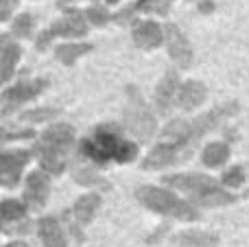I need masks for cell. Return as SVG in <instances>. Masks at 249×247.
Masks as SVG:
<instances>
[{
	"label": "cell",
	"mask_w": 249,
	"mask_h": 247,
	"mask_svg": "<svg viewBox=\"0 0 249 247\" xmlns=\"http://www.w3.org/2000/svg\"><path fill=\"white\" fill-rule=\"evenodd\" d=\"M238 112V103L230 101L219 107L210 109V112L201 114L195 121H173L164 127L162 131V142L158 147L151 149V153L142 160V169L144 171H158L164 166L181 164V162L190 160L193 151L197 149L199 140L208 134V131L216 129L225 118L234 116Z\"/></svg>",
	"instance_id": "1"
},
{
	"label": "cell",
	"mask_w": 249,
	"mask_h": 247,
	"mask_svg": "<svg viewBox=\"0 0 249 247\" xmlns=\"http://www.w3.org/2000/svg\"><path fill=\"white\" fill-rule=\"evenodd\" d=\"M81 153L94 164H107L109 160L127 164V162L136 160L138 147L123 138L116 125L107 123V125H101L90 138L81 140Z\"/></svg>",
	"instance_id": "2"
},
{
	"label": "cell",
	"mask_w": 249,
	"mask_h": 247,
	"mask_svg": "<svg viewBox=\"0 0 249 247\" xmlns=\"http://www.w3.org/2000/svg\"><path fill=\"white\" fill-rule=\"evenodd\" d=\"M74 129L66 123L51 125L42 134V138L35 142L33 153L37 156L39 166L51 175H61L66 169V158L72 151Z\"/></svg>",
	"instance_id": "3"
},
{
	"label": "cell",
	"mask_w": 249,
	"mask_h": 247,
	"mask_svg": "<svg viewBox=\"0 0 249 247\" xmlns=\"http://www.w3.org/2000/svg\"><path fill=\"white\" fill-rule=\"evenodd\" d=\"M164 182L168 186L177 188V191L186 193L193 204L201 206V208H216V206H228L236 201V195L228 193L221 184L214 179L206 177L199 173H186V175H166Z\"/></svg>",
	"instance_id": "4"
},
{
	"label": "cell",
	"mask_w": 249,
	"mask_h": 247,
	"mask_svg": "<svg viewBox=\"0 0 249 247\" xmlns=\"http://www.w3.org/2000/svg\"><path fill=\"white\" fill-rule=\"evenodd\" d=\"M136 199L140 201L144 208L153 210L164 217H173L179 221H197L199 212L193 208V204L179 199L177 195H173L171 191H164L158 186H140L136 191Z\"/></svg>",
	"instance_id": "5"
},
{
	"label": "cell",
	"mask_w": 249,
	"mask_h": 247,
	"mask_svg": "<svg viewBox=\"0 0 249 247\" xmlns=\"http://www.w3.org/2000/svg\"><path fill=\"white\" fill-rule=\"evenodd\" d=\"M124 125L140 142L153 138L155 134V116L149 109L146 101L142 99L136 86L127 88V105H124Z\"/></svg>",
	"instance_id": "6"
},
{
	"label": "cell",
	"mask_w": 249,
	"mask_h": 247,
	"mask_svg": "<svg viewBox=\"0 0 249 247\" xmlns=\"http://www.w3.org/2000/svg\"><path fill=\"white\" fill-rule=\"evenodd\" d=\"M99 206H101V197L90 193V195H83L81 199H77V204L64 212V223L70 234L74 236V241H83L81 230H83V226H88L94 219Z\"/></svg>",
	"instance_id": "7"
},
{
	"label": "cell",
	"mask_w": 249,
	"mask_h": 247,
	"mask_svg": "<svg viewBox=\"0 0 249 247\" xmlns=\"http://www.w3.org/2000/svg\"><path fill=\"white\" fill-rule=\"evenodd\" d=\"M46 88V79H35V81H20L13 88H7L2 92V116H9L16 107L29 103L31 99L39 94Z\"/></svg>",
	"instance_id": "8"
},
{
	"label": "cell",
	"mask_w": 249,
	"mask_h": 247,
	"mask_svg": "<svg viewBox=\"0 0 249 247\" xmlns=\"http://www.w3.org/2000/svg\"><path fill=\"white\" fill-rule=\"evenodd\" d=\"M83 18H86V16H81L79 11H70L66 18L57 20L51 29L44 31V33L39 35L37 48H39V51H42V48H46V44L51 42L55 35H64V37H81V35H86L88 33V24H86V20H83Z\"/></svg>",
	"instance_id": "9"
},
{
	"label": "cell",
	"mask_w": 249,
	"mask_h": 247,
	"mask_svg": "<svg viewBox=\"0 0 249 247\" xmlns=\"http://www.w3.org/2000/svg\"><path fill=\"white\" fill-rule=\"evenodd\" d=\"M31 153L24 149H16V151H4L0 156V182L4 188H13L20 179L24 166L29 164Z\"/></svg>",
	"instance_id": "10"
},
{
	"label": "cell",
	"mask_w": 249,
	"mask_h": 247,
	"mask_svg": "<svg viewBox=\"0 0 249 247\" xmlns=\"http://www.w3.org/2000/svg\"><path fill=\"white\" fill-rule=\"evenodd\" d=\"M164 37H166V46H168V55L175 61L179 68H188L193 64V48H190L186 35L181 33L179 26L175 24H166L164 26Z\"/></svg>",
	"instance_id": "11"
},
{
	"label": "cell",
	"mask_w": 249,
	"mask_h": 247,
	"mask_svg": "<svg viewBox=\"0 0 249 247\" xmlns=\"http://www.w3.org/2000/svg\"><path fill=\"white\" fill-rule=\"evenodd\" d=\"M131 35H133V44L142 51H151V48H158L160 44L164 42V29L158 26L155 22H149V20H136L133 22V29H131Z\"/></svg>",
	"instance_id": "12"
},
{
	"label": "cell",
	"mask_w": 249,
	"mask_h": 247,
	"mask_svg": "<svg viewBox=\"0 0 249 247\" xmlns=\"http://www.w3.org/2000/svg\"><path fill=\"white\" fill-rule=\"evenodd\" d=\"M177 92H179V77H177L175 70H168L155 88V107H158L160 114L171 112L173 103L177 99Z\"/></svg>",
	"instance_id": "13"
},
{
	"label": "cell",
	"mask_w": 249,
	"mask_h": 247,
	"mask_svg": "<svg viewBox=\"0 0 249 247\" xmlns=\"http://www.w3.org/2000/svg\"><path fill=\"white\" fill-rule=\"evenodd\" d=\"M48 193H51V182L44 173H31L29 179H26V188H24V201L29 208L39 210L44 208L48 199Z\"/></svg>",
	"instance_id": "14"
},
{
	"label": "cell",
	"mask_w": 249,
	"mask_h": 247,
	"mask_svg": "<svg viewBox=\"0 0 249 247\" xmlns=\"http://www.w3.org/2000/svg\"><path fill=\"white\" fill-rule=\"evenodd\" d=\"M37 236L44 247H68V236H66L64 226L55 217H42L37 221Z\"/></svg>",
	"instance_id": "15"
},
{
	"label": "cell",
	"mask_w": 249,
	"mask_h": 247,
	"mask_svg": "<svg viewBox=\"0 0 249 247\" xmlns=\"http://www.w3.org/2000/svg\"><path fill=\"white\" fill-rule=\"evenodd\" d=\"M206 99H208V90H206L203 83L186 81V83H181L179 86V92H177L175 103H177V107L179 109H186V112H188V109L199 107Z\"/></svg>",
	"instance_id": "16"
},
{
	"label": "cell",
	"mask_w": 249,
	"mask_h": 247,
	"mask_svg": "<svg viewBox=\"0 0 249 247\" xmlns=\"http://www.w3.org/2000/svg\"><path fill=\"white\" fill-rule=\"evenodd\" d=\"M20 55H22L20 46H18L16 42H11L9 35H2V37H0V72H2L0 79H2L4 83L11 79L13 68H16Z\"/></svg>",
	"instance_id": "17"
},
{
	"label": "cell",
	"mask_w": 249,
	"mask_h": 247,
	"mask_svg": "<svg viewBox=\"0 0 249 247\" xmlns=\"http://www.w3.org/2000/svg\"><path fill=\"white\" fill-rule=\"evenodd\" d=\"M173 243L181 247H216L219 245V236L203 230H186L181 234L173 236Z\"/></svg>",
	"instance_id": "18"
},
{
	"label": "cell",
	"mask_w": 249,
	"mask_h": 247,
	"mask_svg": "<svg viewBox=\"0 0 249 247\" xmlns=\"http://www.w3.org/2000/svg\"><path fill=\"white\" fill-rule=\"evenodd\" d=\"M92 44H83V42H68V44H59L55 48V57L66 66H72L74 61L81 55H88L92 51Z\"/></svg>",
	"instance_id": "19"
},
{
	"label": "cell",
	"mask_w": 249,
	"mask_h": 247,
	"mask_svg": "<svg viewBox=\"0 0 249 247\" xmlns=\"http://www.w3.org/2000/svg\"><path fill=\"white\" fill-rule=\"evenodd\" d=\"M230 158V147L225 142H210L203 149V164L210 169H219L221 164H225Z\"/></svg>",
	"instance_id": "20"
},
{
	"label": "cell",
	"mask_w": 249,
	"mask_h": 247,
	"mask_svg": "<svg viewBox=\"0 0 249 247\" xmlns=\"http://www.w3.org/2000/svg\"><path fill=\"white\" fill-rule=\"evenodd\" d=\"M0 219H2V228L11 226V223H18V221H24L26 219L24 204H20V201H16V199L2 201V206H0Z\"/></svg>",
	"instance_id": "21"
},
{
	"label": "cell",
	"mask_w": 249,
	"mask_h": 247,
	"mask_svg": "<svg viewBox=\"0 0 249 247\" xmlns=\"http://www.w3.org/2000/svg\"><path fill=\"white\" fill-rule=\"evenodd\" d=\"M173 0H138L133 11H142V13H158V16H166L168 7Z\"/></svg>",
	"instance_id": "22"
},
{
	"label": "cell",
	"mask_w": 249,
	"mask_h": 247,
	"mask_svg": "<svg viewBox=\"0 0 249 247\" xmlns=\"http://www.w3.org/2000/svg\"><path fill=\"white\" fill-rule=\"evenodd\" d=\"M57 109H48V107H39V109H31V112H24L20 116V123H44V121H51L53 116H57Z\"/></svg>",
	"instance_id": "23"
},
{
	"label": "cell",
	"mask_w": 249,
	"mask_h": 247,
	"mask_svg": "<svg viewBox=\"0 0 249 247\" xmlns=\"http://www.w3.org/2000/svg\"><path fill=\"white\" fill-rule=\"evenodd\" d=\"M33 24L35 20L29 16V13H22L20 18H16V22H13V35L16 37H29L31 31H33Z\"/></svg>",
	"instance_id": "24"
},
{
	"label": "cell",
	"mask_w": 249,
	"mask_h": 247,
	"mask_svg": "<svg viewBox=\"0 0 249 247\" xmlns=\"http://www.w3.org/2000/svg\"><path fill=\"white\" fill-rule=\"evenodd\" d=\"M74 177H77V182L83 184V186H105L107 188V182H105V179H101L99 175L88 171V169H77L74 171Z\"/></svg>",
	"instance_id": "25"
},
{
	"label": "cell",
	"mask_w": 249,
	"mask_h": 247,
	"mask_svg": "<svg viewBox=\"0 0 249 247\" xmlns=\"http://www.w3.org/2000/svg\"><path fill=\"white\" fill-rule=\"evenodd\" d=\"M83 16H86V20H90L92 24H96V26H105L109 20H114L112 13H107L103 7H90Z\"/></svg>",
	"instance_id": "26"
},
{
	"label": "cell",
	"mask_w": 249,
	"mask_h": 247,
	"mask_svg": "<svg viewBox=\"0 0 249 247\" xmlns=\"http://www.w3.org/2000/svg\"><path fill=\"white\" fill-rule=\"evenodd\" d=\"M243 182H245V171H243V166H232V169H228L223 173V184L225 186L238 188V186H243Z\"/></svg>",
	"instance_id": "27"
},
{
	"label": "cell",
	"mask_w": 249,
	"mask_h": 247,
	"mask_svg": "<svg viewBox=\"0 0 249 247\" xmlns=\"http://www.w3.org/2000/svg\"><path fill=\"white\" fill-rule=\"evenodd\" d=\"M16 4H18V0H0V20H9Z\"/></svg>",
	"instance_id": "28"
},
{
	"label": "cell",
	"mask_w": 249,
	"mask_h": 247,
	"mask_svg": "<svg viewBox=\"0 0 249 247\" xmlns=\"http://www.w3.org/2000/svg\"><path fill=\"white\" fill-rule=\"evenodd\" d=\"M33 131L26 129V131H18V134H11V131H4V140H11V138H33Z\"/></svg>",
	"instance_id": "29"
},
{
	"label": "cell",
	"mask_w": 249,
	"mask_h": 247,
	"mask_svg": "<svg viewBox=\"0 0 249 247\" xmlns=\"http://www.w3.org/2000/svg\"><path fill=\"white\" fill-rule=\"evenodd\" d=\"M4 247H29V243H24V241H11V243H7Z\"/></svg>",
	"instance_id": "30"
},
{
	"label": "cell",
	"mask_w": 249,
	"mask_h": 247,
	"mask_svg": "<svg viewBox=\"0 0 249 247\" xmlns=\"http://www.w3.org/2000/svg\"><path fill=\"white\" fill-rule=\"evenodd\" d=\"M107 2H118V0H107Z\"/></svg>",
	"instance_id": "31"
}]
</instances>
